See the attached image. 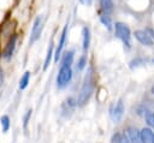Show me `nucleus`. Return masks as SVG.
Masks as SVG:
<instances>
[{
    "label": "nucleus",
    "instance_id": "7",
    "mask_svg": "<svg viewBox=\"0 0 154 143\" xmlns=\"http://www.w3.org/2000/svg\"><path fill=\"white\" fill-rule=\"evenodd\" d=\"M124 115V103L123 100H118L117 105L114 106V109L112 111V118L114 123H119Z\"/></svg>",
    "mask_w": 154,
    "mask_h": 143
},
{
    "label": "nucleus",
    "instance_id": "26",
    "mask_svg": "<svg viewBox=\"0 0 154 143\" xmlns=\"http://www.w3.org/2000/svg\"><path fill=\"white\" fill-rule=\"evenodd\" d=\"M4 84V73H2V70L0 68V87Z\"/></svg>",
    "mask_w": 154,
    "mask_h": 143
},
{
    "label": "nucleus",
    "instance_id": "17",
    "mask_svg": "<svg viewBox=\"0 0 154 143\" xmlns=\"http://www.w3.org/2000/svg\"><path fill=\"white\" fill-rule=\"evenodd\" d=\"M100 20H101V23L106 26V28H108V29H111V25H112V22H111V18L108 17V14H102V16H100Z\"/></svg>",
    "mask_w": 154,
    "mask_h": 143
},
{
    "label": "nucleus",
    "instance_id": "16",
    "mask_svg": "<svg viewBox=\"0 0 154 143\" xmlns=\"http://www.w3.org/2000/svg\"><path fill=\"white\" fill-rule=\"evenodd\" d=\"M1 126H2V132H7V130L10 129V118L7 115H2L0 119Z\"/></svg>",
    "mask_w": 154,
    "mask_h": 143
},
{
    "label": "nucleus",
    "instance_id": "2",
    "mask_svg": "<svg viewBox=\"0 0 154 143\" xmlns=\"http://www.w3.org/2000/svg\"><path fill=\"white\" fill-rule=\"evenodd\" d=\"M91 94H93V83H91V79L89 77V78L85 79V82H84V84H83V87H82V89L78 94L77 105L78 106H84L89 101Z\"/></svg>",
    "mask_w": 154,
    "mask_h": 143
},
{
    "label": "nucleus",
    "instance_id": "1",
    "mask_svg": "<svg viewBox=\"0 0 154 143\" xmlns=\"http://www.w3.org/2000/svg\"><path fill=\"white\" fill-rule=\"evenodd\" d=\"M114 30H116L117 37L124 43V46L126 48H130L131 47V31L129 26L122 22H117L114 24Z\"/></svg>",
    "mask_w": 154,
    "mask_h": 143
},
{
    "label": "nucleus",
    "instance_id": "29",
    "mask_svg": "<svg viewBox=\"0 0 154 143\" xmlns=\"http://www.w3.org/2000/svg\"><path fill=\"white\" fill-rule=\"evenodd\" d=\"M153 143H154V142H153Z\"/></svg>",
    "mask_w": 154,
    "mask_h": 143
},
{
    "label": "nucleus",
    "instance_id": "9",
    "mask_svg": "<svg viewBox=\"0 0 154 143\" xmlns=\"http://www.w3.org/2000/svg\"><path fill=\"white\" fill-rule=\"evenodd\" d=\"M141 139L143 143H153L154 142V132L149 127H143L141 131Z\"/></svg>",
    "mask_w": 154,
    "mask_h": 143
},
{
    "label": "nucleus",
    "instance_id": "24",
    "mask_svg": "<svg viewBox=\"0 0 154 143\" xmlns=\"http://www.w3.org/2000/svg\"><path fill=\"white\" fill-rule=\"evenodd\" d=\"M120 143H130V141H129V138H128V136H126V135H124V136H122V139H120Z\"/></svg>",
    "mask_w": 154,
    "mask_h": 143
},
{
    "label": "nucleus",
    "instance_id": "22",
    "mask_svg": "<svg viewBox=\"0 0 154 143\" xmlns=\"http://www.w3.org/2000/svg\"><path fill=\"white\" fill-rule=\"evenodd\" d=\"M120 139H122V136L119 133H116L112 137V143H120Z\"/></svg>",
    "mask_w": 154,
    "mask_h": 143
},
{
    "label": "nucleus",
    "instance_id": "4",
    "mask_svg": "<svg viewBox=\"0 0 154 143\" xmlns=\"http://www.w3.org/2000/svg\"><path fill=\"white\" fill-rule=\"evenodd\" d=\"M134 36L135 38L143 46H147V47H150L153 46V38L147 34L146 30H135L134 31Z\"/></svg>",
    "mask_w": 154,
    "mask_h": 143
},
{
    "label": "nucleus",
    "instance_id": "27",
    "mask_svg": "<svg viewBox=\"0 0 154 143\" xmlns=\"http://www.w3.org/2000/svg\"><path fill=\"white\" fill-rule=\"evenodd\" d=\"M150 93H152V94H153V95H154V85H153V87H152V89H150Z\"/></svg>",
    "mask_w": 154,
    "mask_h": 143
},
{
    "label": "nucleus",
    "instance_id": "14",
    "mask_svg": "<svg viewBox=\"0 0 154 143\" xmlns=\"http://www.w3.org/2000/svg\"><path fill=\"white\" fill-rule=\"evenodd\" d=\"M29 79H30V72L29 71H25L24 75L22 76V78H20V81H19V89L20 90H24L28 87Z\"/></svg>",
    "mask_w": 154,
    "mask_h": 143
},
{
    "label": "nucleus",
    "instance_id": "23",
    "mask_svg": "<svg viewBox=\"0 0 154 143\" xmlns=\"http://www.w3.org/2000/svg\"><path fill=\"white\" fill-rule=\"evenodd\" d=\"M79 2H81L82 5H85V6H89V5H91V2H93V0H79Z\"/></svg>",
    "mask_w": 154,
    "mask_h": 143
},
{
    "label": "nucleus",
    "instance_id": "15",
    "mask_svg": "<svg viewBox=\"0 0 154 143\" xmlns=\"http://www.w3.org/2000/svg\"><path fill=\"white\" fill-rule=\"evenodd\" d=\"M52 55H53V43L51 42V44H49V47H48V50H47V55H46L45 62H43V70H47V67L49 66Z\"/></svg>",
    "mask_w": 154,
    "mask_h": 143
},
{
    "label": "nucleus",
    "instance_id": "6",
    "mask_svg": "<svg viewBox=\"0 0 154 143\" xmlns=\"http://www.w3.org/2000/svg\"><path fill=\"white\" fill-rule=\"evenodd\" d=\"M67 28H69V23H66V25L64 26V29L61 31V36H60V40H59V43H58V47H57V50H55V61H58V59L61 54V50L65 46L66 36H67Z\"/></svg>",
    "mask_w": 154,
    "mask_h": 143
},
{
    "label": "nucleus",
    "instance_id": "8",
    "mask_svg": "<svg viewBox=\"0 0 154 143\" xmlns=\"http://www.w3.org/2000/svg\"><path fill=\"white\" fill-rule=\"evenodd\" d=\"M126 136L130 143H143L141 139V133L136 127H129L126 130Z\"/></svg>",
    "mask_w": 154,
    "mask_h": 143
},
{
    "label": "nucleus",
    "instance_id": "3",
    "mask_svg": "<svg viewBox=\"0 0 154 143\" xmlns=\"http://www.w3.org/2000/svg\"><path fill=\"white\" fill-rule=\"evenodd\" d=\"M72 78V70L70 66H66V65H61L59 72H58V76H57V85L59 88H64L65 85L69 84V82L71 81Z\"/></svg>",
    "mask_w": 154,
    "mask_h": 143
},
{
    "label": "nucleus",
    "instance_id": "18",
    "mask_svg": "<svg viewBox=\"0 0 154 143\" xmlns=\"http://www.w3.org/2000/svg\"><path fill=\"white\" fill-rule=\"evenodd\" d=\"M146 121L149 126L154 127V112H147L146 113Z\"/></svg>",
    "mask_w": 154,
    "mask_h": 143
},
{
    "label": "nucleus",
    "instance_id": "28",
    "mask_svg": "<svg viewBox=\"0 0 154 143\" xmlns=\"http://www.w3.org/2000/svg\"><path fill=\"white\" fill-rule=\"evenodd\" d=\"M152 62H154V59H153V60H152Z\"/></svg>",
    "mask_w": 154,
    "mask_h": 143
},
{
    "label": "nucleus",
    "instance_id": "20",
    "mask_svg": "<svg viewBox=\"0 0 154 143\" xmlns=\"http://www.w3.org/2000/svg\"><path fill=\"white\" fill-rule=\"evenodd\" d=\"M85 64H87V59L85 56H82L78 61V65H77V70H83L85 67Z\"/></svg>",
    "mask_w": 154,
    "mask_h": 143
},
{
    "label": "nucleus",
    "instance_id": "13",
    "mask_svg": "<svg viewBox=\"0 0 154 143\" xmlns=\"http://www.w3.org/2000/svg\"><path fill=\"white\" fill-rule=\"evenodd\" d=\"M73 61V50H69L65 52L63 58H61V65H66V66H71Z\"/></svg>",
    "mask_w": 154,
    "mask_h": 143
},
{
    "label": "nucleus",
    "instance_id": "10",
    "mask_svg": "<svg viewBox=\"0 0 154 143\" xmlns=\"http://www.w3.org/2000/svg\"><path fill=\"white\" fill-rule=\"evenodd\" d=\"M16 40H17V36L16 35L11 37V40L8 41V43H7V46H6L5 50H4V54H2L4 58H6V59H10L11 58V55L13 53V49H14V46H16Z\"/></svg>",
    "mask_w": 154,
    "mask_h": 143
},
{
    "label": "nucleus",
    "instance_id": "5",
    "mask_svg": "<svg viewBox=\"0 0 154 143\" xmlns=\"http://www.w3.org/2000/svg\"><path fill=\"white\" fill-rule=\"evenodd\" d=\"M41 31H42V17L38 16V17H36L34 25H32V29H31V35H30V43L31 44L40 37Z\"/></svg>",
    "mask_w": 154,
    "mask_h": 143
},
{
    "label": "nucleus",
    "instance_id": "25",
    "mask_svg": "<svg viewBox=\"0 0 154 143\" xmlns=\"http://www.w3.org/2000/svg\"><path fill=\"white\" fill-rule=\"evenodd\" d=\"M146 31H147V34H148V35H149L152 38L154 37V31H153L150 28H147V29H146Z\"/></svg>",
    "mask_w": 154,
    "mask_h": 143
},
{
    "label": "nucleus",
    "instance_id": "21",
    "mask_svg": "<svg viewBox=\"0 0 154 143\" xmlns=\"http://www.w3.org/2000/svg\"><path fill=\"white\" fill-rule=\"evenodd\" d=\"M142 62H143V60H142V59H136V60H132V61L130 62V67H131V68H134V66L136 67V66L141 65Z\"/></svg>",
    "mask_w": 154,
    "mask_h": 143
},
{
    "label": "nucleus",
    "instance_id": "19",
    "mask_svg": "<svg viewBox=\"0 0 154 143\" xmlns=\"http://www.w3.org/2000/svg\"><path fill=\"white\" fill-rule=\"evenodd\" d=\"M31 109H29V111H26V113H25V115H24V118H23V127L25 129L26 127V125H28V121H29V119H30V117H31Z\"/></svg>",
    "mask_w": 154,
    "mask_h": 143
},
{
    "label": "nucleus",
    "instance_id": "12",
    "mask_svg": "<svg viewBox=\"0 0 154 143\" xmlns=\"http://www.w3.org/2000/svg\"><path fill=\"white\" fill-rule=\"evenodd\" d=\"M82 35H83V50L87 52L88 48H89V44H90V31L87 26H84L82 29Z\"/></svg>",
    "mask_w": 154,
    "mask_h": 143
},
{
    "label": "nucleus",
    "instance_id": "11",
    "mask_svg": "<svg viewBox=\"0 0 154 143\" xmlns=\"http://www.w3.org/2000/svg\"><path fill=\"white\" fill-rule=\"evenodd\" d=\"M113 0H100V7L105 14H111L113 12Z\"/></svg>",
    "mask_w": 154,
    "mask_h": 143
}]
</instances>
